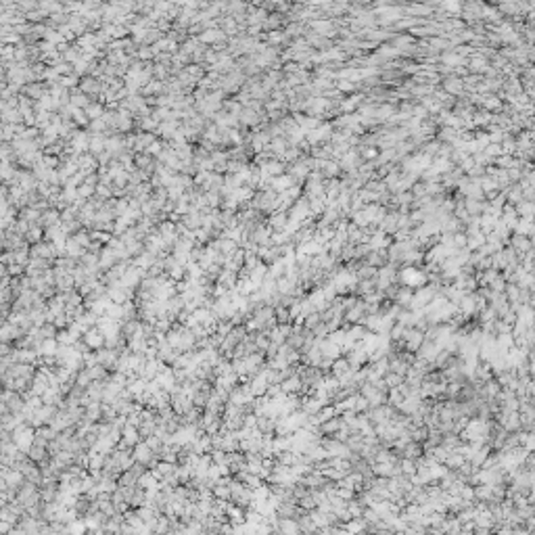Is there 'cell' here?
<instances>
[{
    "label": "cell",
    "instance_id": "8fae6325",
    "mask_svg": "<svg viewBox=\"0 0 535 535\" xmlns=\"http://www.w3.org/2000/svg\"><path fill=\"white\" fill-rule=\"evenodd\" d=\"M347 370H354V368L350 366V362H347L345 356H339V358L332 360V364H330V374L332 376H341V374H345Z\"/></svg>",
    "mask_w": 535,
    "mask_h": 535
},
{
    "label": "cell",
    "instance_id": "30bf717a",
    "mask_svg": "<svg viewBox=\"0 0 535 535\" xmlns=\"http://www.w3.org/2000/svg\"><path fill=\"white\" fill-rule=\"evenodd\" d=\"M402 456L404 458H410V460H416L422 456V444H418V441H408L404 448H402Z\"/></svg>",
    "mask_w": 535,
    "mask_h": 535
},
{
    "label": "cell",
    "instance_id": "e0dca14e",
    "mask_svg": "<svg viewBox=\"0 0 535 535\" xmlns=\"http://www.w3.org/2000/svg\"><path fill=\"white\" fill-rule=\"evenodd\" d=\"M284 270H286V266H284L282 260H278V262H274V264L268 266V274H270L272 278H280V276H284Z\"/></svg>",
    "mask_w": 535,
    "mask_h": 535
},
{
    "label": "cell",
    "instance_id": "8992f818",
    "mask_svg": "<svg viewBox=\"0 0 535 535\" xmlns=\"http://www.w3.org/2000/svg\"><path fill=\"white\" fill-rule=\"evenodd\" d=\"M82 420L92 424V422H98L100 420V402H88L84 406V416Z\"/></svg>",
    "mask_w": 535,
    "mask_h": 535
},
{
    "label": "cell",
    "instance_id": "2e32d148",
    "mask_svg": "<svg viewBox=\"0 0 535 535\" xmlns=\"http://www.w3.org/2000/svg\"><path fill=\"white\" fill-rule=\"evenodd\" d=\"M320 322H322V318H320V312H310L308 316L304 318V328H308V330H314V328H316Z\"/></svg>",
    "mask_w": 535,
    "mask_h": 535
},
{
    "label": "cell",
    "instance_id": "277c9868",
    "mask_svg": "<svg viewBox=\"0 0 535 535\" xmlns=\"http://www.w3.org/2000/svg\"><path fill=\"white\" fill-rule=\"evenodd\" d=\"M23 330L21 326H17V324H13V322H6V324H2V326H0V341H4V343H8V341H19L21 336H23Z\"/></svg>",
    "mask_w": 535,
    "mask_h": 535
},
{
    "label": "cell",
    "instance_id": "7c38bea8",
    "mask_svg": "<svg viewBox=\"0 0 535 535\" xmlns=\"http://www.w3.org/2000/svg\"><path fill=\"white\" fill-rule=\"evenodd\" d=\"M280 389H282V393H299L301 391V378L297 376V374H290V376H286L282 382H280Z\"/></svg>",
    "mask_w": 535,
    "mask_h": 535
},
{
    "label": "cell",
    "instance_id": "52a82bcc",
    "mask_svg": "<svg viewBox=\"0 0 535 535\" xmlns=\"http://www.w3.org/2000/svg\"><path fill=\"white\" fill-rule=\"evenodd\" d=\"M50 268V262L48 260H42V258H34L32 262H28V276H40L42 272H46Z\"/></svg>",
    "mask_w": 535,
    "mask_h": 535
},
{
    "label": "cell",
    "instance_id": "d6986e66",
    "mask_svg": "<svg viewBox=\"0 0 535 535\" xmlns=\"http://www.w3.org/2000/svg\"><path fill=\"white\" fill-rule=\"evenodd\" d=\"M368 408H370L368 400L364 398V395H360V393H358V395H356V406H354V410H356V412H366Z\"/></svg>",
    "mask_w": 535,
    "mask_h": 535
},
{
    "label": "cell",
    "instance_id": "3957f363",
    "mask_svg": "<svg viewBox=\"0 0 535 535\" xmlns=\"http://www.w3.org/2000/svg\"><path fill=\"white\" fill-rule=\"evenodd\" d=\"M32 255L34 258H42V260H56V255H59V249H56L54 242H36L32 249Z\"/></svg>",
    "mask_w": 535,
    "mask_h": 535
},
{
    "label": "cell",
    "instance_id": "ba28073f",
    "mask_svg": "<svg viewBox=\"0 0 535 535\" xmlns=\"http://www.w3.org/2000/svg\"><path fill=\"white\" fill-rule=\"evenodd\" d=\"M236 280H238V274H236V272H230V270H226V268H222V272H220V274H218V278H216V282H220L222 286H226L228 290L236 286Z\"/></svg>",
    "mask_w": 535,
    "mask_h": 535
},
{
    "label": "cell",
    "instance_id": "7402d4cb",
    "mask_svg": "<svg viewBox=\"0 0 535 535\" xmlns=\"http://www.w3.org/2000/svg\"><path fill=\"white\" fill-rule=\"evenodd\" d=\"M28 240H30V242H38V240H40V230H38V228H32V230L28 232Z\"/></svg>",
    "mask_w": 535,
    "mask_h": 535
},
{
    "label": "cell",
    "instance_id": "9c48e42d",
    "mask_svg": "<svg viewBox=\"0 0 535 535\" xmlns=\"http://www.w3.org/2000/svg\"><path fill=\"white\" fill-rule=\"evenodd\" d=\"M510 247H512L518 255H522L525 251H529V249H533L531 247V238L529 236H525V234H514L512 238H510Z\"/></svg>",
    "mask_w": 535,
    "mask_h": 535
},
{
    "label": "cell",
    "instance_id": "603a6c76",
    "mask_svg": "<svg viewBox=\"0 0 535 535\" xmlns=\"http://www.w3.org/2000/svg\"><path fill=\"white\" fill-rule=\"evenodd\" d=\"M0 387H2V378H0Z\"/></svg>",
    "mask_w": 535,
    "mask_h": 535
},
{
    "label": "cell",
    "instance_id": "5b68a950",
    "mask_svg": "<svg viewBox=\"0 0 535 535\" xmlns=\"http://www.w3.org/2000/svg\"><path fill=\"white\" fill-rule=\"evenodd\" d=\"M10 360H13V362H19V364H36L38 352L32 350V347H21V350H15L13 354H10Z\"/></svg>",
    "mask_w": 535,
    "mask_h": 535
},
{
    "label": "cell",
    "instance_id": "5bb4252c",
    "mask_svg": "<svg viewBox=\"0 0 535 535\" xmlns=\"http://www.w3.org/2000/svg\"><path fill=\"white\" fill-rule=\"evenodd\" d=\"M56 347H59L56 339H42L40 345L36 347V352H38V356H54Z\"/></svg>",
    "mask_w": 535,
    "mask_h": 535
},
{
    "label": "cell",
    "instance_id": "ffe728a7",
    "mask_svg": "<svg viewBox=\"0 0 535 535\" xmlns=\"http://www.w3.org/2000/svg\"><path fill=\"white\" fill-rule=\"evenodd\" d=\"M334 496H339L341 500H345V502H347V500H354L356 498V492L354 490H347V487H336Z\"/></svg>",
    "mask_w": 535,
    "mask_h": 535
},
{
    "label": "cell",
    "instance_id": "9a60e30c",
    "mask_svg": "<svg viewBox=\"0 0 535 535\" xmlns=\"http://www.w3.org/2000/svg\"><path fill=\"white\" fill-rule=\"evenodd\" d=\"M370 370H372V374H376V376H385L387 372H389V360L385 356L378 358L376 362L370 364Z\"/></svg>",
    "mask_w": 535,
    "mask_h": 535
},
{
    "label": "cell",
    "instance_id": "ac0fdd59",
    "mask_svg": "<svg viewBox=\"0 0 535 535\" xmlns=\"http://www.w3.org/2000/svg\"><path fill=\"white\" fill-rule=\"evenodd\" d=\"M382 380H385V385L389 387V389H393V387H398V385H402L404 382V376L402 374H398V372H387L385 376H382Z\"/></svg>",
    "mask_w": 535,
    "mask_h": 535
},
{
    "label": "cell",
    "instance_id": "44dd1931",
    "mask_svg": "<svg viewBox=\"0 0 535 535\" xmlns=\"http://www.w3.org/2000/svg\"><path fill=\"white\" fill-rule=\"evenodd\" d=\"M270 224H272L276 230H284V226H286V218H284V216H274V218L270 220Z\"/></svg>",
    "mask_w": 535,
    "mask_h": 535
},
{
    "label": "cell",
    "instance_id": "7a4b0ae2",
    "mask_svg": "<svg viewBox=\"0 0 535 535\" xmlns=\"http://www.w3.org/2000/svg\"><path fill=\"white\" fill-rule=\"evenodd\" d=\"M82 341H84V345L88 347V350L96 352V350H100V347H104V332L98 326H90L82 334Z\"/></svg>",
    "mask_w": 535,
    "mask_h": 535
},
{
    "label": "cell",
    "instance_id": "6da1fadb",
    "mask_svg": "<svg viewBox=\"0 0 535 535\" xmlns=\"http://www.w3.org/2000/svg\"><path fill=\"white\" fill-rule=\"evenodd\" d=\"M13 444L17 446V450L19 452H26L28 454V450H30V446L34 444V428L30 426V424H26V422H21L15 431H13Z\"/></svg>",
    "mask_w": 535,
    "mask_h": 535
},
{
    "label": "cell",
    "instance_id": "4fadbf2b",
    "mask_svg": "<svg viewBox=\"0 0 535 535\" xmlns=\"http://www.w3.org/2000/svg\"><path fill=\"white\" fill-rule=\"evenodd\" d=\"M138 485H140L142 490H159V479L150 470H144L138 476Z\"/></svg>",
    "mask_w": 535,
    "mask_h": 535
}]
</instances>
